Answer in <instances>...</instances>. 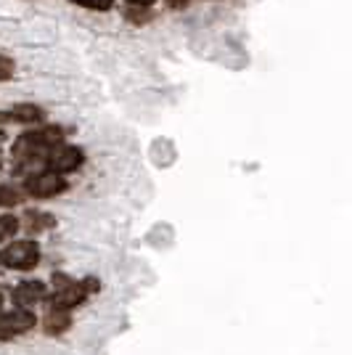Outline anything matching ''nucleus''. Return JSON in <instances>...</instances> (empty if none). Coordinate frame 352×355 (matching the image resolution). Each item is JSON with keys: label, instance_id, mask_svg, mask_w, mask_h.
<instances>
[{"label": "nucleus", "instance_id": "obj_1", "mask_svg": "<svg viewBox=\"0 0 352 355\" xmlns=\"http://www.w3.org/2000/svg\"><path fill=\"white\" fill-rule=\"evenodd\" d=\"M64 130L61 128H43L35 133H24L14 146V157L19 162H35V159H45L48 148L61 144Z\"/></svg>", "mask_w": 352, "mask_h": 355}, {"label": "nucleus", "instance_id": "obj_2", "mask_svg": "<svg viewBox=\"0 0 352 355\" xmlns=\"http://www.w3.org/2000/svg\"><path fill=\"white\" fill-rule=\"evenodd\" d=\"M0 263L11 270H32L40 263V247L37 241H30V239L14 241L6 250H0Z\"/></svg>", "mask_w": 352, "mask_h": 355}, {"label": "nucleus", "instance_id": "obj_3", "mask_svg": "<svg viewBox=\"0 0 352 355\" xmlns=\"http://www.w3.org/2000/svg\"><path fill=\"white\" fill-rule=\"evenodd\" d=\"M45 167L48 170H53V173H74L77 167H82L85 162V154H82V148L77 146H67V144H56L53 148H48V154H45Z\"/></svg>", "mask_w": 352, "mask_h": 355}, {"label": "nucleus", "instance_id": "obj_4", "mask_svg": "<svg viewBox=\"0 0 352 355\" xmlns=\"http://www.w3.org/2000/svg\"><path fill=\"white\" fill-rule=\"evenodd\" d=\"M53 284H56V292H53L51 305L53 308H67V311L82 305V300L88 297V289H90L85 284H77L72 279H67L64 273H53Z\"/></svg>", "mask_w": 352, "mask_h": 355}, {"label": "nucleus", "instance_id": "obj_5", "mask_svg": "<svg viewBox=\"0 0 352 355\" xmlns=\"http://www.w3.org/2000/svg\"><path fill=\"white\" fill-rule=\"evenodd\" d=\"M24 191L35 196V199H51L56 193L67 191V180H64V175L53 173V170H43V173H35V175L27 178Z\"/></svg>", "mask_w": 352, "mask_h": 355}, {"label": "nucleus", "instance_id": "obj_6", "mask_svg": "<svg viewBox=\"0 0 352 355\" xmlns=\"http://www.w3.org/2000/svg\"><path fill=\"white\" fill-rule=\"evenodd\" d=\"M35 313H30L27 308H16V311L0 315V340H14L27 334L32 326H35Z\"/></svg>", "mask_w": 352, "mask_h": 355}, {"label": "nucleus", "instance_id": "obj_7", "mask_svg": "<svg viewBox=\"0 0 352 355\" xmlns=\"http://www.w3.org/2000/svg\"><path fill=\"white\" fill-rule=\"evenodd\" d=\"M43 117V109L32 104H19L14 109H8V112H0V122H24V125H32V122H40Z\"/></svg>", "mask_w": 352, "mask_h": 355}, {"label": "nucleus", "instance_id": "obj_8", "mask_svg": "<svg viewBox=\"0 0 352 355\" xmlns=\"http://www.w3.org/2000/svg\"><path fill=\"white\" fill-rule=\"evenodd\" d=\"M45 297V284L43 282H24L14 289V300L19 305H35L37 300Z\"/></svg>", "mask_w": 352, "mask_h": 355}, {"label": "nucleus", "instance_id": "obj_9", "mask_svg": "<svg viewBox=\"0 0 352 355\" xmlns=\"http://www.w3.org/2000/svg\"><path fill=\"white\" fill-rule=\"evenodd\" d=\"M72 324V318H69V311L67 308H53L51 305V311L45 315V331L48 334H64L67 329Z\"/></svg>", "mask_w": 352, "mask_h": 355}, {"label": "nucleus", "instance_id": "obj_10", "mask_svg": "<svg viewBox=\"0 0 352 355\" xmlns=\"http://www.w3.org/2000/svg\"><path fill=\"white\" fill-rule=\"evenodd\" d=\"M21 199H24V193L14 189V186H0V207H16V205H21Z\"/></svg>", "mask_w": 352, "mask_h": 355}, {"label": "nucleus", "instance_id": "obj_11", "mask_svg": "<svg viewBox=\"0 0 352 355\" xmlns=\"http://www.w3.org/2000/svg\"><path fill=\"white\" fill-rule=\"evenodd\" d=\"M53 218L51 215H45V212H27V228L30 231H45V228H51L53 225Z\"/></svg>", "mask_w": 352, "mask_h": 355}, {"label": "nucleus", "instance_id": "obj_12", "mask_svg": "<svg viewBox=\"0 0 352 355\" xmlns=\"http://www.w3.org/2000/svg\"><path fill=\"white\" fill-rule=\"evenodd\" d=\"M16 231H19V220L11 218V215H3V218H0V241L11 239Z\"/></svg>", "mask_w": 352, "mask_h": 355}, {"label": "nucleus", "instance_id": "obj_13", "mask_svg": "<svg viewBox=\"0 0 352 355\" xmlns=\"http://www.w3.org/2000/svg\"><path fill=\"white\" fill-rule=\"evenodd\" d=\"M74 6H82V8H90V11H109L114 6V0H72Z\"/></svg>", "mask_w": 352, "mask_h": 355}, {"label": "nucleus", "instance_id": "obj_14", "mask_svg": "<svg viewBox=\"0 0 352 355\" xmlns=\"http://www.w3.org/2000/svg\"><path fill=\"white\" fill-rule=\"evenodd\" d=\"M148 8L146 6H130V11H127V19H130L132 24H146L148 21Z\"/></svg>", "mask_w": 352, "mask_h": 355}, {"label": "nucleus", "instance_id": "obj_15", "mask_svg": "<svg viewBox=\"0 0 352 355\" xmlns=\"http://www.w3.org/2000/svg\"><path fill=\"white\" fill-rule=\"evenodd\" d=\"M14 72H16V64L8 59V56H3V53H0V83L11 80V77H14Z\"/></svg>", "mask_w": 352, "mask_h": 355}, {"label": "nucleus", "instance_id": "obj_16", "mask_svg": "<svg viewBox=\"0 0 352 355\" xmlns=\"http://www.w3.org/2000/svg\"><path fill=\"white\" fill-rule=\"evenodd\" d=\"M127 3H130V6H146V8H151L157 0H127Z\"/></svg>", "mask_w": 352, "mask_h": 355}, {"label": "nucleus", "instance_id": "obj_17", "mask_svg": "<svg viewBox=\"0 0 352 355\" xmlns=\"http://www.w3.org/2000/svg\"><path fill=\"white\" fill-rule=\"evenodd\" d=\"M188 0H173V6H186Z\"/></svg>", "mask_w": 352, "mask_h": 355}, {"label": "nucleus", "instance_id": "obj_18", "mask_svg": "<svg viewBox=\"0 0 352 355\" xmlns=\"http://www.w3.org/2000/svg\"><path fill=\"white\" fill-rule=\"evenodd\" d=\"M0 308H3V300H0Z\"/></svg>", "mask_w": 352, "mask_h": 355}]
</instances>
